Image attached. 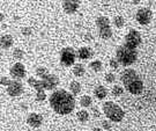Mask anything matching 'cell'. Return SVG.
<instances>
[{
    "label": "cell",
    "mask_w": 156,
    "mask_h": 131,
    "mask_svg": "<svg viewBox=\"0 0 156 131\" xmlns=\"http://www.w3.org/2000/svg\"><path fill=\"white\" fill-rule=\"evenodd\" d=\"M12 80L8 78V77H5V75H0V85L2 86H7L9 85V82H11Z\"/></svg>",
    "instance_id": "obj_28"
},
{
    "label": "cell",
    "mask_w": 156,
    "mask_h": 131,
    "mask_svg": "<svg viewBox=\"0 0 156 131\" xmlns=\"http://www.w3.org/2000/svg\"><path fill=\"white\" fill-rule=\"evenodd\" d=\"M81 89H82V87H81V84H80L79 81L73 80V81L69 82V92L72 93L73 95H78V94H80Z\"/></svg>",
    "instance_id": "obj_18"
},
{
    "label": "cell",
    "mask_w": 156,
    "mask_h": 131,
    "mask_svg": "<svg viewBox=\"0 0 156 131\" xmlns=\"http://www.w3.org/2000/svg\"><path fill=\"white\" fill-rule=\"evenodd\" d=\"M132 2H133L134 5H138V4L140 2V0H132Z\"/></svg>",
    "instance_id": "obj_37"
},
{
    "label": "cell",
    "mask_w": 156,
    "mask_h": 131,
    "mask_svg": "<svg viewBox=\"0 0 156 131\" xmlns=\"http://www.w3.org/2000/svg\"><path fill=\"white\" fill-rule=\"evenodd\" d=\"M111 94L116 97L122 96V95L124 94V88L120 85H115L111 89Z\"/></svg>",
    "instance_id": "obj_24"
},
{
    "label": "cell",
    "mask_w": 156,
    "mask_h": 131,
    "mask_svg": "<svg viewBox=\"0 0 156 131\" xmlns=\"http://www.w3.org/2000/svg\"><path fill=\"white\" fill-rule=\"evenodd\" d=\"M93 104V99L89 95H83L80 99V106L83 107V108H88V107H91Z\"/></svg>",
    "instance_id": "obj_21"
},
{
    "label": "cell",
    "mask_w": 156,
    "mask_h": 131,
    "mask_svg": "<svg viewBox=\"0 0 156 131\" xmlns=\"http://www.w3.org/2000/svg\"><path fill=\"white\" fill-rule=\"evenodd\" d=\"M105 81L109 84H113L116 81V75L113 73H106L105 74Z\"/></svg>",
    "instance_id": "obj_29"
},
{
    "label": "cell",
    "mask_w": 156,
    "mask_h": 131,
    "mask_svg": "<svg viewBox=\"0 0 156 131\" xmlns=\"http://www.w3.org/2000/svg\"><path fill=\"white\" fill-rule=\"evenodd\" d=\"M35 131H44V130H41V129H36Z\"/></svg>",
    "instance_id": "obj_38"
},
{
    "label": "cell",
    "mask_w": 156,
    "mask_h": 131,
    "mask_svg": "<svg viewBox=\"0 0 156 131\" xmlns=\"http://www.w3.org/2000/svg\"><path fill=\"white\" fill-rule=\"evenodd\" d=\"M46 99V94H45L44 89H41V91H36V100L42 102Z\"/></svg>",
    "instance_id": "obj_27"
},
{
    "label": "cell",
    "mask_w": 156,
    "mask_h": 131,
    "mask_svg": "<svg viewBox=\"0 0 156 131\" xmlns=\"http://www.w3.org/2000/svg\"><path fill=\"white\" fill-rule=\"evenodd\" d=\"M13 57L16 60H21L23 57H24V51L20 48H15L14 51H13Z\"/></svg>",
    "instance_id": "obj_26"
},
{
    "label": "cell",
    "mask_w": 156,
    "mask_h": 131,
    "mask_svg": "<svg viewBox=\"0 0 156 131\" xmlns=\"http://www.w3.org/2000/svg\"><path fill=\"white\" fill-rule=\"evenodd\" d=\"M73 73H74V75L75 77H82V75H84V73H86V68H84V66L82 65V64H74L73 65Z\"/></svg>",
    "instance_id": "obj_20"
},
{
    "label": "cell",
    "mask_w": 156,
    "mask_h": 131,
    "mask_svg": "<svg viewBox=\"0 0 156 131\" xmlns=\"http://www.w3.org/2000/svg\"><path fill=\"white\" fill-rule=\"evenodd\" d=\"M102 110H103L104 115L106 116V118L109 121H111V122L119 123L125 117V111L123 110V108L116 102H113V101H106V102L103 103Z\"/></svg>",
    "instance_id": "obj_4"
},
{
    "label": "cell",
    "mask_w": 156,
    "mask_h": 131,
    "mask_svg": "<svg viewBox=\"0 0 156 131\" xmlns=\"http://www.w3.org/2000/svg\"><path fill=\"white\" fill-rule=\"evenodd\" d=\"M120 80L123 82L124 88L133 95H139L144 91V81L134 68H125L120 74Z\"/></svg>",
    "instance_id": "obj_2"
},
{
    "label": "cell",
    "mask_w": 156,
    "mask_h": 131,
    "mask_svg": "<svg viewBox=\"0 0 156 131\" xmlns=\"http://www.w3.org/2000/svg\"><path fill=\"white\" fill-rule=\"evenodd\" d=\"M28 85H30L33 88H35L36 91H41V89H44L43 88V84H42V80L41 79H36V78H34V77H29L28 78ZM45 91V89H44Z\"/></svg>",
    "instance_id": "obj_17"
},
{
    "label": "cell",
    "mask_w": 156,
    "mask_h": 131,
    "mask_svg": "<svg viewBox=\"0 0 156 131\" xmlns=\"http://www.w3.org/2000/svg\"><path fill=\"white\" fill-rule=\"evenodd\" d=\"M96 26L98 30H103V29H108V28H111L110 26V20L108 16H104V15H100V16L96 17Z\"/></svg>",
    "instance_id": "obj_15"
},
{
    "label": "cell",
    "mask_w": 156,
    "mask_h": 131,
    "mask_svg": "<svg viewBox=\"0 0 156 131\" xmlns=\"http://www.w3.org/2000/svg\"><path fill=\"white\" fill-rule=\"evenodd\" d=\"M49 102L52 110L58 115H69L76 106L74 95L65 89H56L49 97Z\"/></svg>",
    "instance_id": "obj_1"
},
{
    "label": "cell",
    "mask_w": 156,
    "mask_h": 131,
    "mask_svg": "<svg viewBox=\"0 0 156 131\" xmlns=\"http://www.w3.org/2000/svg\"><path fill=\"white\" fill-rule=\"evenodd\" d=\"M93 114H94L95 117H98V116H100V111H98V109L93 108Z\"/></svg>",
    "instance_id": "obj_33"
},
{
    "label": "cell",
    "mask_w": 156,
    "mask_h": 131,
    "mask_svg": "<svg viewBox=\"0 0 156 131\" xmlns=\"http://www.w3.org/2000/svg\"><path fill=\"white\" fill-rule=\"evenodd\" d=\"M93 55H94V51H93V49L90 46H82L76 52V57L79 59H83V60L89 59L90 57H93Z\"/></svg>",
    "instance_id": "obj_13"
},
{
    "label": "cell",
    "mask_w": 156,
    "mask_h": 131,
    "mask_svg": "<svg viewBox=\"0 0 156 131\" xmlns=\"http://www.w3.org/2000/svg\"><path fill=\"white\" fill-rule=\"evenodd\" d=\"M154 131H156V129H155V130H154Z\"/></svg>",
    "instance_id": "obj_39"
},
{
    "label": "cell",
    "mask_w": 156,
    "mask_h": 131,
    "mask_svg": "<svg viewBox=\"0 0 156 131\" xmlns=\"http://www.w3.org/2000/svg\"><path fill=\"white\" fill-rule=\"evenodd\" d=\"M116 59H117L120 65L123 66H129L136 62L138 59V50L136 49H131L127 46L119 45L116 49Z\"/></svg>",
    "instance_id": "obj_3"
},
{
    "label": "cell",
    "mask_w": 156,
    "mask_h": 131,
    "mask_svg": "<svg viewBox=\"0 0 156 131\" xmlns=\"http://www.w3.org/2000/svg\"><path fill=\"white\" fill-rule=\"evenodd\" d=\"M109 65H110V67L113 68V70H117L118 66H119V62H118L116 58H111L110 62H109Z\"/></svg>",
    "instance_id": "obj_31"
},
{
    "label": "cell",
    "mask_w": 156,
    "mask_h": 131,
    "mask_svg": "<svg viewBox=\"0 0 156 131\" xmlns=\"http://www.w3.org/2000/svg\"><path fill=\"white\" fill-rule=\"evenodd\" d=\"M141 42H142L141 34L135 29H131L128 31V34L125 36L124 45L127 46V48H131V49H136L141 44Z\"/></svg>",
    "instance_id": "obj_6"
},
{
    "label": "cell",
    "mask_w": 156,
    "mask_h": 131,
    "mask_svg": "<svg viewBox=\"0 0 156 131\" xmlns=\"http://www.w3.org/2000/svg\"><path fill=\"white\" fill-rule=\"evenodd\" d=\"M113 24L117 27V28H123L124 24H125V20L122 15H117V16L113 17Z\"/></svg>",
    "instance_id": "obj_25"
},
{
    "label": "cell",
    "mask_w": 156,
    "mask_h": 131,
    "mask_svg": "<svg viewBox=\"0 0 156 131\" xmlns=\"http://www.w3.org/2000/svg\"><path fill=\"white\" fill-rule=\"evenodd\" d=\"M13 44H14V38H13L12 35L5 34L0 37V48H1V49L7 50V49L12 48Z\"/></svg>",
    "instance_id": "obj_14"
},
{
    "label": "cell",
    "mask_w": 156,
    "mask_h": 131,
    "mask_svg": "<svg viewBox=\"0 0 156 131\" xmlns=\"http://www.w3.org/2000/svg\"><path fill=\"white\" fill-rule=\"evenodd\" d=\"M27 124L34 129H38L43 124V116L37 113H30L27 116Z\"/></svg>",
    "instance_id": "obj_12"
},
{
    "label": "cell",
    "mask_w": 156,
    "mask_h": 131,
    "mask_svg": "<svg viewBox=\"0 0 156 131\" xmlns=\"http://www.w3.org/2000/svg\"><path fill=\"white\" fill-rule=\"evenodd\" d=\"M42 80V84H43V88L45 91H52L55 89L57 86L59 85V78L56 74H48L44 79Z\"/></svg>",
    "instance_id": "obj_10"
},
{
    "label": "cell",
    "mask_w": 156,
    "mask_h": 131,
    "mask_svg": "<svg viewBox=\"0 0 156 131\" xmlns=\"http://www.w3.org/2000/svg\"><path fill=\"white\" fill-rule=\"evenodd\" d=\"M21 33H22V35H24V36H30L31 33H33V30H31L30 27H24V28H22Z\"/></svg>",
    "instance_id": "obj_32"
},
{
    "label": "cell",
    "mask_w": 156,
    "mask_h": 131,
    "mask_svg": "<svg viewBox=\"0 0 156 131\" xmlns=\"http://www.w3.org/2000/svg\"><path fill=\"white\" fill-rule=\"evenodd\" d=\"M90 115H89V111H87V110H79L78 113H76V118L79 120V122H81V123H86V122H88L89 120Z\"/></svg>",
    "instance_id": "obj_19"
},
{
    "label": "cell",
    "mask_w": 156,
    "mask_h": 131,
    "mask_svg": "<svg viewBox=\"0 0 156 131\" xmlns=\"http://www.w3.org/2000/svg\"><path fill=\"white\" fill-rule=\"evenodd\" d=\"M91 38H93V36H90L89 34H88V35H86V40H87V41H90V40H91Z\"/></svg>",
    "instance_id": "obj_35"
},
{
    "label": "cell",
    "mask_w": 156,
    "mask_h": 131,
    "mask_svg": "<svg viewBox=\"0 0 156 131\" xmlns=\"http://www.w3.org/2000/svg\"><path fill=\"white\" fill-rule=\"evenodd\" d=\"M102 129L103 130H110L111 129V121L109 120L102 121Z\"/></svg>",
    "instance_id": "obj_30"
},
{
    "label": "cell",
    "mask_w": 156,
    "mask_h": 131,
    "mask_svg": "<svg viewBox=\"0 0 156 131\" xmlns=\"http://www.w3.org/2000/svg\"><path fill=\"white\" fill-rule=\"evenodd\" d=\"M91 131H103V129H101V128H94Z\"/></svg>",
    "instance_id": "obj_36"
},
{
    "label": "cell",
    "mask_w": 156,
    "mask_h": 131,
    "mask_svg": "<svg viewBox=\"0 0 156 131\" xmlns=\"http://www.w3.org/2000/svg\"><path fill=\"white\" fill-rule=\"evenodd\" d=\"M4 20H5V15H4V14L0 12V22H2Z\"/></svg>",
    "instance_id": "obj_34"
},
{
    "label": "cell",
    "mask_w": 156,
    "mask_h": 131,
    "mask_svg": "<svg viewBox=\"0 0 156 131\" xmlns=\"http://www.w3.org/2000/svg\"><path fill=\"white\" fill-rule=\"evenodd\" d=\"M9 74L14 80H21L26 77L27 71H26V66L20 62H16L15 64L12 65L11 70H9Z\"/></svg>",
    "instance_id": "obj_8"
},
{
    "label": "cell",
    "mask_w": 156,
    "mask_h": 131,
    "mask_svg": "<svg viewBox=\"0 0 156 131\" xmlns=\"http://www.w3.org/2000/svg\"><path fill=\"white\" fill-rule=\"evenodd\" d=\"M76 59V52L71 46H65L60 51V63L64 66H73Z\"/></svg>",
    "instance_id": "obj_5"
},
{
    "label": "cell",
    "mask_w": 156,
    "mask_h": 131,
    "mask_svg": "<svg viewBox=\"0 0 156 131\" xmlns=\"http://www.w3.org/2000/svg\"><path fill=\"white\" fill-rule=\"evenodd\" d=\"M80 5H81V0H64L62 9L67 14H74L79 9Z\"/></svg>",
    "instance_id": "obj_11"
},
{
    "label": "cell",
    "mask_w": 156,
    "mask_h": 131,
    "mask_svg": "<svg viewBox=\"0 0 156 131\" xmlns=\"http://www.w3.org/2000/svg\"><path fill=\"white\" fill-rule=\"evenodd\" d=\"M153 19V12L151 11V8L147 7H141L139 8L136 13H135V20L140 23L141 26H147L151 22Z\"/></svg>",
    "instance_id": "obj_7"
},
{
    "label": "cell",
    "mask_w": 156,
    "mask_h": 131,
    "mask_svg": "<svg viewBox=\"0 0 156 131\" xmlns=\"http://www.w3.org/2000/svg\"><path fill=\"white\" fill-rule=\"evenodd\" d=\"M89 67H90V70H93L94 72H101L102 68H103V64H102L101 60L96 59V60H93V62L89 64Z\"/></svg>",
    "instance_id": "obj_22"
},
{
    "label": "cell",
    "mask_w": 156,
    "mask_h": 131,
    "mask_svg": "<svg viewBox=\"0 0 156 131\" xmlns=\"http://www.w3.org/2000/svg\"><path fill=\"white\" fill-rule=\"evenodd\" d=\"M23 93V84L20 80H12L7 86V94L12 97L20 96Z\"/></svg>",
    "instance_id": "obj_9"
},
{
    "label": "cell",
    "mask_w": 156,
    "mask_h": 131,
    "mask_svg": "<svg viewBox=\"0 0 156 131\" xmlns=\"http://www.w3.org/2000/svg\"><path fill=\"white\" fill-rule=\"evenodd\" d=\"M48 74H50L49 73V70L46 67H44V66H39V67L36 68V75L38 78H41V79H44Z\"/></svg>",
    "instance_id": "obj_23"
},
{
    "label": "cell",
    "mask_w": 156,
    "mask_h": 131,
    "mask_svg": "<svg viewBox=\"0 0 156 131\" xmlns=\"http://www.w3.org/2000/svg\"><path fill=\"white\" fill-rule=\"evenodd\" d=\"M94 94L98 100H103V99H105L108 96V89L103 85H98L95 87Z\"/></svg>",
    "instance_id": "obj_16"
}]
</instances>
